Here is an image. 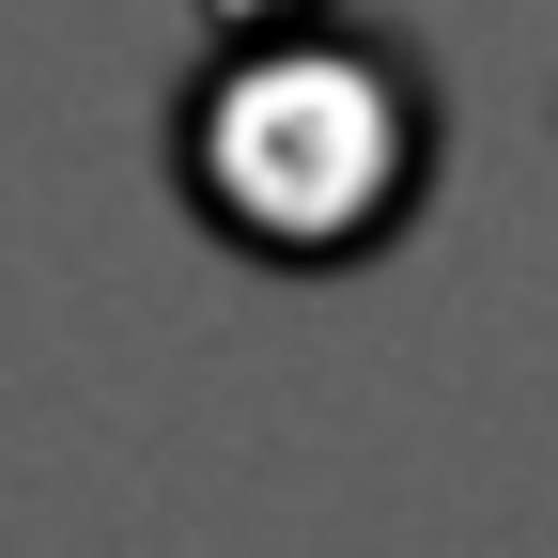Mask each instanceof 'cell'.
<instances>
[{
	"mask_svg": "<svg viewBox=\"0 0 558 558\" xmlns=\"http://www.w3.org/2000/svg\"><path fill=\"white\" fill-rule=\"evenodd\" d=\"M186 202L264 264L373 248L418 202V78L357 32H248L186 94Z\"/></svg>",
	"mask_w": 558,
	"mask_h": 558,
	"instance_id": "cell-1",
	"label": "cell"
}]
</instances>
